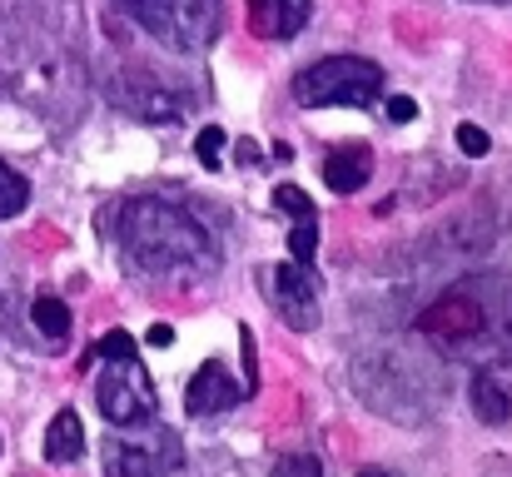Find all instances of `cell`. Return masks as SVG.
Listing matches in <instances>:
<instances>
[{
    "label": "cell",
    "instance_id": "obj_1",
    "mask_svg": "<svg viewBox=\"0 0 512 477\" xmlns=\"http://www.w3.org/2000/svg\"><path fill=\"white\" fill-rule=\"evenodd\" d=\"M115 234H120V249L140 269H150V274L199 279V274H214L219 269L214 234L189 209H179L170 199H130V204H120Z\"/></svg>",
    "mask_w": 512,
    "mask_h": 477
},
{
    "label": "cell",
    "instance_id": "obj_2",
    "mask_svg": "<svg viewBox=\"0 0 512 477\" xmlns=\"http://www.w3.org/2000/svg\"><path fill=\"white\" fill-rule=\"evenodd\" d=\"M383 95V70L363 55H324L294 80V100L304 110L324 105H373Z\"/></svg>",
    "mask_w": 512,
    "mask_h": 477
},
{
    "label": "cell",
    "instance_id": "obj_3",
    "mask_svg": "<svg viewBox=\"0 0 512 477\" xmlns=\"http://www.w3.org/2000/svg\"><path fill=\"white\" fill-rule=\"evenodd\" d=\"M160 45H170L179 55H194L204 45H214L219 25H224V0H120Z\"/></svg>",
    "mask_w": 512,
    "mask_h": 477
},
{
    "label": "cell",
    "instance_id": "obj_4",
    "mask_svg": "<svg viewBox=\"0 0 512 477\" xmlns=\"http://www.w3.org/2000/svg\"><path fill=\"white\" fill-rule=\"evenodd\" d=\"M95 398H100V413L115 423V428H135V423H150L155 408H160V393H155V378L140 358H120V363H105L100 383H95Z\"/></svg>",
    "mask_w": 512,
    "mask_h": 477
},
{
    "label": "cell",
    "instance_id": "obj_5",
    "mask_svg": "<svg viewBox=\"0 0 512 477\" xmlns=\"http://www.w3.org/2000/svg\"><path fill=\"white\" fill-rule=\"evenodd\" d=\"M269 299H274V309L284 314L289 328H314V318H319V279L304 269V264H274L269 269Z\"/></svg>",
    "mask_w": 512,
    "mask_h": 477
},
{
    "label": "cell",
    "instance_id": "obj_6",
    "mask_svg": "<svg viewBox=\"0 0 512 477\" xmlns=\"http://www.w3.org/2000/svg\"><path fill=\"white\" fill-rule=\"evenodd\" d=\"M483 304L473 299V294H463V289H453V294H443L428 314L418 318V328L423 333H433V338H478L483 333Z\"/></svg>",
    "mask_w": 512,
    "mask_h": 477
},
{
    "label": "cell",
    "instance_id": "obj_7",
    "mask_svg": "<svg viewBox=\"0 0 512 477\" xmlns=\"http://www.w3.org/2000/svg\"><path fill=\"white\" fill-rule=\"evenodd\" d=\"M239 398H244V388L224 373V363H204V368L189 378V388H184V413H189V418L229 413Z\"/></svg>",
    "mask_w": 512,
    "mask_h": 477
},
{
    "label": "cell",
    "instance_id": "obj_8",
    "mask_svg": "<svg viewBox=\"0 0 512 477\" xmlns=\"http://www.w3.org/2000/svg\"><path fill=\"white\" fill-rule=\"evenodd\" d=\"M314 15V0H249V25L259 40H294Z\"/></svg>",
    "mask_w": 512,
    "mask_h": 477
},
{
    "label": "cell",
    "instance_id": "obj_9",
    "mask_svg": "<svg viewBox=\"0 0 512 477\" xmlns=\"http://www.w3.org/2000/svg\"><path fill=\"white\" fill-rule=\"evenodd\" d=\"M165 463H179V443H165L160 453H150V448H140V443H110L105 448V477H160Z\"/></svg>",
    "mask_w": 512,
    "mask_h": 477
},
{
    "label": "cell",
    "instance_id": "obj_10",
    "mask_svg": "<svg viewBox=\"0 0 512 477\" xmlns=\"http://www.w3.org/2000/svg\"><path fill=\"white\" fill-rule=\"evenodd\" d=\"M80 453H85V423H80L75 408H60L55 423L45 428V458L50 463H75Z\"/></svg>",
    "mask_w": 512,
    "mask_h": 477
},
{
    "label": "cell",
    "instance_id": "obj_11",
    "mask_svg": "<svg viewBox=\"0 0 512 477\" xmlns=\"http://www.w3.org/2000/svg\"><path fill=\"white\" fill-rule=\"evenodd\" d=\"M319 174H324V184H329L334 194H353V189L368 184L373 159H368V150H339V155H329L319 164Z\"/></svg>",
    "mask_w": 512,
    "mask_h": 477
},
{
    "label": "cell",
    "instance_id": "obj_12",
    "mask_svg": "<svg viewBox=\"0 0 512 477\" xmlns=\"http://www.w3.org/2000/svg\"><path fill=\"white\" fill-rule=\"evenodd\" d=\"M468 393H473V413H478L483 423H493V428H498V423H508L512 418L508 388H503L493 373H473V388H468Z\"/></svg>",
    "mask_w": 512,
    "mask_h": 477
},
{
    "label": "cell",
    "instance_id": "obj_13",
    "mask_svg": "<svg viewBox=\"0 0 512 477\" xmlns=\"http://www.w3.org/2000/svg\"><path fill=\"white\" fill-rule=\"evenodd\" d=\"M30 323H35V333H40V338L60 343V338L70 333V309H65V299H55V294H40V299L30 304Z\"/></svg>",
    "mask_w": 512,
    "mask_h": 477
},
{
    "label": "cell",
    "instance_id": "obj_14",
    "mask_svg": "<svg viewBox=\"0 0 512 477\" xmlns=\"http://www.w3.org/2000/svg\"><path fill=\"white\" fill-rule=\"evenodd\" d=\"M25 204H30V184H25V174H15L10 164H0V219H15Z\"/></svg>",
    "mask_w": 512,
    "mask_h": 477
},
{
    "label": "cell",
    "instance_id": "obj_15",
    "mask_svg": "<svg viewBox=\"0 0 512 477\" xmlns=\"http://www.w3.org/2000/svg\"><path fill=\"white\" fill-rule=\"evenodd\" d=\"M289 254H294V264H314V254H319V219H299L294 224V234H289Z\"/></svg>",
    "mask_w": 512,
    "mask_h": 477
},
{
    "label": "cell",
    "instance_id": "obj_16",
    "mask_svg": "<svg viewBox=\"0 0 512 477\" xmlns=\"http://www.w3.org/2000/svg\"><path fill=\"white\" fill-rule=\"evenodd\" d=\"M274 204H279L284 214H294V219H319L314 199H309L299 184H279V189H274Z\"/></svg>",
    "mask_w": 512,
    "mask_h": 477
},
{
    "label": "cell",
    "instance_id": "obj_17",
    "mask_svg": "<svg viewBox=\"0 0 512 477\" xmlns=\"http://www.w3.org/2000/svg\"><path fill=\"white\" fill-rule=\"evenodd\" d=\"M100 358H105V363H120V358H140V343H135V333H125V328H110V333L100 338Z\"/></svg>",
    "mask_w": 512,
    "mask_h": 477
},
{
    "label": "cell",
    "instance_id": "obj_18",
    "mask_svg": "<svg viewBox=\"0 0 512 477\" xmlns=\"http://www.w3.org/2000/svg\"><path fill=\"white\" fill-rule=\"evenodd\" d=\"M194 155H199V164H204V169H219V164H224V130H219V125H204V130H199V140H194Z\"/></svg>",
    "mask_w": 512,
    "mask_h": 477
},
{
    "label": "cell",
    "instance_id": "obj_19",
    "mask_svg": "<svg viewBox=\"0 0 512 477\" xmlns=\"http://www.w3.org/2000/svg\"><path fill=\"white\" fill-rule=\"evenodd\" d=\"M274 477H324V463L314 453H289L274 463Z\"/></svg>",
    "mask_w": 512,
    "mask_h": 477
},
{
    "label": "cell",
    "instance_id": "obj_20",
    "mask_svg": "<svg viewBox=\"0 0 512 477\" xmlns=\"http://www.w3.org/2000/svg\"><path fill=\"white\" fill-rule=\"evenodd\" d=\"M458 150L468 159H483L493 150V140H488V130H478V125H458Z\"/></svg>",
    "mask_w": 512,
    "mask_h": 477
},
{
    "label": "cell",
    "instance_id": "obj_21",
    "mask_svg": "<svg viewBox=\"0 0 512 477\" xmlns=\"http://www.w3.org/2000/svg\"><path fill=\"white\" fill-rule=\"evenodd\" d=\"M388 120H393V125H413V120H418V100H413V95H393V100H388Z\"/></svg>",
    "mask_w": 512,
    "mask_h": 477
},
{
    "label": "cell",
    "instance_id": "obj_22",
    "mask_svg": "<svg viewBox=\"0 0 512 477\" xmlns=\"http://www.w3.org/2000/svg\"><path fill=\"white\" fill-rule=\"evenodd\" d=\"M239 348H244V373H249V393L259 388V373H254V333L239 328Z\"/></svg>",
    "mask_w": 512,
    "mask_h": 477
},
{
    "label": "cell",
    "instance_id": "obj_23",
    "mask_svg": "<svg viewBox=\"0 0 512 477\" xmlns=\"http://www.w3.org/2000/svg\"><path fill=\"white\" fill-rule=\"evenodd\" d=\"M145 343H155V348H170V343H174V328H170V323H150Z\"/></svg>",
    "mask_w": 512,
    "mask_h": 477
},
{
    "label": "cell",
    "instance_id": "obj_24",
    "mask_svg": "<svg viewBox=\"0 0 512 477\" xmlns=\"http://www.w3.org/2000/svg\"><path fill=\"white\" fill-rule=\"evenodd\" d=\"M239 159H244V164H264V159H259V145H254V140H239Z\"/></svg>",
    "mask_w": 512,
    "mask_h": 477
},
{
    "label": "cell",
    "instance_id": "obj_25",
    "mask_svg": "<svg viewBox=\"0 0 512 477\" xmlns=\"http://www.w3.org/2000/svg\"><path fill=\"white\" fill-rule=\"evenodd\" d=\"M358 477H393V473H383V468H363Z\"/></svg>",
    "mask_w": 512,
    "mask_h": 477
}]
</instances>
